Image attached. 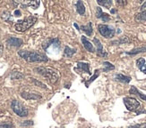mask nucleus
Listing matches in <instances>:
<instances>
[{
	"label": "nucleus",
	"instance_id": "nucleus-1",
	"mask_svg": "<svg viewBox=\"0 0 146 128\" xmlns=\"http://www.w3.org/2000/svg\"><path fill=\"white\" fill-rule=\"evenodd\" d=\"M18 54L29 62H42L48 61V57L45 54H40L39 52H34V51L31 52V51L22 50L19 51Z\"/></svg>",
	"mask_w": 146,
	"mask_h": 128
},
{
	"label": "nucleus",
	"instance_id": "nucleus-2",
	"mask_svg": "<svg viewBox=\"0 0 146 128\" xmlns=\"http://www.w3.org/2000/svg\"><path fill=\"white\" fill-rule=\"evenodd\" d=\"M36 71L43 76L44 78H47L51 84H55L58 80V71L51 68H46V67H40L35 69Z\"/></svg>",
	"mask_w": 146,
	"mask_h": 128
},
{
	"label": "nucleus",
	"instance_id": "nucleus-3",
	"mask_svg": "<svg viewBox=\"0 0 146 128\" xmlns=\"http://www.w3.org/2000/svg\"><path fill=\"white\" fill-rule=\"evenodd\" d=\"M37 22V18L34 16H30L25 18L23 21H19L15 25V28L19 32H23L25 30L29 29L33 25Z\"/></svg>",
	"mask_w": 146,
	"mask_h": 128
},
{
	"label": "nucleus",
	"instance_id": "nucleus-4",
	"mask_svg": "<svg viewBox=\"0 0 146 128\" xmlns=\"http://www.w3.org/2000/svg\"><path fill=\"white\" fill-rule=\"evenodd\" d=\"M12 108H13V110H14V112L16 115H18L19 117H26L28 115L27 108L18 101H13Z\"/></svg>",
	"mask_w": 146,
	"mask_h": 128
},
{
	"label": "nucleus",
	"instance_id": "nucleus-5",
	"mask_svg": "<svg viewBox=\"0 0 146 128\" xmlns=\"http://www.w3.org/2000/svg\"><path fill=\"white\" fill-rule=\"evenodd\" d=\"M98 29L100 31V33L107 38L113 37L116 32L115 29L112 27L109 26V25H105V24H100L98 26Z\"/></svg>",
	"mask_w": 146,
	"mask_h": 128
},
{
	"label": "nucleus",
	"instance_id": "nucleus-6",
	"mask_svg": "<svg viewBox=\"0 0 146 128\" xmlns=\"http://www.w3.org/2000/svg\"><path fill=\"white\" fill-rule=\"evenodd\" d=\"M124 103L130 111H136L139 107H140V102H139L136 99L131 98V97H126L124 99Z\"/></svg>",
	"mask_w": 146,
	"mask_h": 128
},
{
	"label": "nucleus",
	"instance_id": "nucleus-7",
	"mask_svg": "<svg viewBox=\"0 0 146 128\" xmlns=\"http://www.w3.org/2000/svg\"><path fill=\"white\" fill-rule=\"evenodd\" d=\"M93 42L95 43V44H96V46H97V52H98V55H100V56H107V53H105V52H104L102 44H101L100 41L98 39L97 37H94Z\"/></svg>",
	"mask_w": 146,
	"mask_h": 128
},
{
	"label": "nucleus",
	"instance_id": "nucleus-8",
	"mask_svg": "<svg viewBox=\"0 0 146 128\" xmlns=\"http://www.w3.org/2000/svg\"><path fill=\"white\" fill-rule=\"evenodd\" d=\"M82 44H84V48L88 51V52H91V53H93L95 51V48L93 46V44L86 39L85 37H82Z\"/></svg>",
	"mask_w": 146,
	"mask_h": 128
},
{
	"label": "nucleus",
	"instance_id": "nucleus-9",
	"mask_svg": "<svg viewBox=\"0 0 146 128\" xmlns=\"http://www.w3.org/2000/svg\"><path fill=\"white\" fill-rule=\"evenodd\" d=\"M143 8H146V2L145 4L142 6V9ZM135 21L138 22H145L146 21V10H143L142 12L140 14H138L136 16H135Z\"/></svg>",
	"mask_w": 146,
	"mask_h": 128
},
{
	"label": "nucleus",
	"instance_id": "nucleus-10",
	"mask_svg": "<svg viewBox=\"0 0 146 128\" xmlns=\"http://www.w3.org/2000/svg\"><path fill=\"white\" fill-rule=\"evenodd\" d=\"M7 44L13 46H20L23 44V40L16 37H10L7 39Z\"/></svg>",
	"mask_w": 146,
	"mask_h": 128
},
{
	"label": "nucleus",
	"instance_id": "nucleus-11",
	"mask_svg": "<svg viewBox=\"0 0 146 128\" xmlns=\"http://www.w3.org/2000/svg\"><path fill=\"white\" fill-rule=\"evenodd\" d=\"M97 18H100L101 19L103 22H109L110 20V15L107 14H104V12H102V11H101V8L100 7H98L97 8Z\"/></svg>",
	"mask_w": 146,
	"mask_h": 128
},
{
	"label": "nucleus",
	"instance_id": "nucleus-12",
	"mask_svg": "<svg viewBox=\"0 0 146 128\" xmlns=\"http://www.w3.org/2000/svg\"><path fill=\"white\" fill-rule=\"evenodd\" d=\"M22 97L26 99V100H38L40 99L41 96L37 95L35 93H22Z\"/></svg>",
	"mask_w": 146,
	"mask_h": 128
},
{
	"label": "nucleus",
	"instance_id": "nucleus-13",
	"mask_svg": "<svg viewBox=\"0 0 146 128\" xmlns=\"http://www.w3.org/2000/svg\"><path fill=\"white\" fill-rule=\"evenodd\" d=\"M136 65L139 68V69L146 74V65H145V60L143 58H140L136 61Z\"/></svg>",
	"mask_w": 146,
	"mask_h": 128
},
{
	"label": "nucleus",
	"instance_id": "nucleus-14",
	"mask_svg": "<svg viewBox=\"0 0 146 128\" xmlns=\"http://www.w3.org/2000/svg\"><path fill=\"white\" fill-rule=\"evenodd\" d=\"M76 10H77L78 14L81 15H84L85 14V7H84V5L82 1H78L76 3Z\"/></svg>",
	"mask_w": 146,
	"mask_h": 128
},
{
	"label": "nucleus",
	"instance_id": "nucleus-15",
	"mask_svg": "<svg viewBox=\"0 0 146 128\" xmlns=\"http://www.w3.org/2000/svg\"><path fill=\"white\" fill-rule=\"evenodd\" d=\"M116 79L120 81V82H124V83H129L131 81L130 76H126L122 75V74H117L116 76Z\"/></svg>",
	"mask_w": 146,
	"mask_h": 128
},
{
	"label": "nucleus",
	"instance_id": "nucleus-16",
	"mask_svg": "<svg viewBox=\"0 0 146 128\" xmlns=\"http://www.w3.org/2000/svg\"><path fill=\"white\" fill-rule=\"evenodd\" d=\"M77 64H78V68L79 69H81L82 70H84V71H85L88 74H91L90 69H89V68H90V65H89L88 63H85V62H78Z\"/></svg>",
	"mask_w": 146,
	"mask_h": 128
},
{
	"label": "nucleus",
	"instance_id": "nucleus-17",
	"mask_svg": "<svg viewBox=\"0 0 146 128\" xmlns=\"http://www.w3.org/2000/svg\"><path fill=\"white\" fill-rule=\"evenodd\" d=\"M82 29L84 30L88 36H91L92 33V22H89L87 25L82 26Z\"/></svg>",
	"mask_w": 146,
	"mask_h": 128
},
{
	"label": "nucleus",
	"instance_id": "nucleus-18",
	"mask_svg": "<svg viewBox=\"0 0 146 128\" xmlns=\"http://www.w3.org/2000/svg\"><path fill=\"white\" fill-rule=\"evenodd\" d=\"M98 4L107 8H110L112 5V1L111 0H98Z\"/></svg>",
	"mask_w": 146,
	"mask_h": 128
},
{
	"label": "nucleus",
	"instance_id": "nucleus-19",
	"mask_svg": "<svg viewBox=\"0 0 146 128\" xmlns=\"http://www.w3.org/2000/svg\"><path fill=\"white\" fill-rule=\"evenodd\" d=\"M143 52H146V46H143V47H139V48H135L134 50H132L131 52L127 53L128 54H136L139 53H143Z\"/></svg>",
	"mask_w": 146,
	"mask_h": 128
},
{
	"label": "nucleus",
	"instance_id": "nucleus-20",
	"mask_svg": "<svg viewBox=\"0 0 146 128\" xmlns=\"http://www.w3.org/2000/svg\"><path fill=\"white\" fill-rule=\"evenodd\" d=\"M135 93V94H138L140 97L143 99V100H144V101H146V95H144V94H143L142 93H140V92H138V90L135 88V87H134L133 86L131 89H130V93Z\"/></svg>",
	"mask_w": 146,
	"mask_h": 128
},
{
	"label": "nucleus",
	"instance_id": "nucleus-21",
	"mask_svg": "<svg viewBox=\"0 0 146 128\" xmlns=\"http://www.w3.org/2000/svg\"><path fill=\"white\" fill-rule=\"evenodd\" d=\"M2 19H4V20L6 21V22H11V21H13L11 14H10L9 12H5L4 14H2Z\"/></svg>",
	"mask_w": 146,
	"mask_h": 128
},
{
	"label": "nucleus",
	"instance_id": "nucleus-22",
	"mask_svg": "<svg viewBox=\"0 0 146 128\" xmlns=\"http://www.w3.org/2000/svg\"><path fill=\"white\" fill-rule=\"evenodd\" d=\"M74 53H75V50L71 49L70 47L66 46L65 48V54H66V56H67V57H71Z\"/></svg>",
	"mask_w": 146,
	"mask_h": 128
},
{
	"label": "nucleus",
	"instance_id": "nucleus-23",
	"mask_svg": "<svg viewBox=\"0 0 146 128\" xmlns=\"http://www.w3.org/2000/svg\"><path fill=\"white\" fill-rule=\"evenodd\" d=\"M103 64H104V66H105V69H104L105 71H109V70L114 69V68H115L112 65V64H110V62H108V61H105Z\"/></svg>",
	"mask_w": 146,
	"mask_h": 128
},
{
	"label": "nucleus",
	"instance_id": "nucleus-24",
	"mask_svg": "<svg viewBox=\"0 0 146 128\" xmlns=\"http://www.w3.org/2000/svg\"><path fill=\"white\" fill-rule=\"evenodd\" d=\"M99 76V70H95V74H94V76H92V78H90V80L88 81V83H86V86H88V85H89V83H92L95 78H97V76Z\"/></svg>",
	"mask_w": 146,
	"mask_h": 128
},
{
	"label": "nucleus",
	"instance_id": "nucleus-25",
	"mask_svg": "<svg viewBox=\"0 0 146 128\" xmlns=\"http://www.w3.org/2000/svg\"><path fill=\"white\" fill-rule=\"evenodd\" d=\"M129 128H146V123L145 124H140V125H135L134 126H130Z\"/></svg>",
	"mask_w": 146,
	"mask_h": 128
},
{
	"label": "nucleus",
	"instance_id": "nucleus-26",
	"mask_svg": "<svg viewBox=\"0 0 146 128\" xmlns=\"http://www.w3.org/2000/svg\"><path fill=\"white\" fill-rule=\"evenodd\" d=\"M34 81V83L36 85H38V86H40L41 87H43V88H46V86L45 85H43L42 83H40V82H39V81H37V80H33Z\"/></svg>",
	"mask_w": 146,
	"mask_h": 128
},
{
	"label": "nucleus",
	"instance_id": "nucleus-27",
	"mask_svg": "<svg viewBox=\"0 0 146 128\" xmlns=\"http://www.w3.org/2000/svg\"><path fill=\"white\" fill-rule=\"evenodd\" d=\"M0 128H13L12 125H9V124H5V125H0Z\"/></svg>",
	"mask_w": 146,
	"mask_h": 128
},
{
	"label": "nucleus",
	"instance_id": "nucleus-28",
	"mask_svg": "<svg viewBox=\"0 0 146 128\" xmlns=\"http://www.w3.org/2000/svg\"><path fill=\"white\" fill-rule=\"evenodd\" d=\"M117 3H118L119 5H125V4H126V1H120V0H118Z\"/></svg>",
	"mask_w": 146,
	"mask_h": 128
},
{
	"label": "nucleus",
	"instance_id": "nucleus-29",
	"mask_svg": "<svg viewBox=\"0 0 146 128\" xmlns=\"http://www.w3.org/2000/svg\"><path fill=\"white\" fill-rule=\"evenodd\" d=\"M2 52H3V46L1 44H0V54H2Z\"/></svg>",
	"mask_w": 146,
	"mask_h": 128
},
{
	"label": "nucleus",
	"instance_id": "nucleus-30",
	"mask_svg": "<svg viewBox=\"0 0 146 128\" xmlns=\"http://www.w3.org/2000/svg\"><path fill=\"white\" fill-rule=\"evenodd\" d=\"M15 14H18V16H20V14H21V12L20 11H15Z\"/></svg>",
	"mask_w": 146,
	"mask_h": 128
}]
</instances>
